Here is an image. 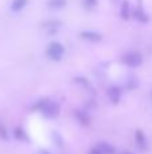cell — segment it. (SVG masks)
Listing matches in <instances>:
<instances>
[{"instance_id": "cell-17", "label": "cell", "mask_w": 152, "mask_h": 154, "mask_svg": "<svg viewBox=\"0 0 152 154\" xmlns=\"http://www.w3.org/2000/svg\"><path fill=\"white\" fill-rule=\"evenodd\" d=\"M40 154H50L47 150H40Z\"/></svg>"}, {"instance_id": "cell-3", "label": "cell", "mask_w": 152, "mask_h": 154, "mask_svg": "<svg viewBox=\"0 0 152 154\" xmlns=\"http://www.w3.org/2000/svg\"><path fill=\"white\" fill-rule=\"evenodd\" d=\"M123 62L129 68H137L142 65L143 57H142V54L137 53V51H131V53L125 54V56L123 57Z\"/></svg>"}, {"instance_id": "cell-5", "label": "cell", "mask_w": 152, "mask_h": 154, "mask_svg": "<svg viewBox=\"0 0 152 154\" xmlns=\"http://www.w3.org/2000/svg\"><path fill=\"white\" fill-rule=\"evenodd\" d=\"M108 97L113 104H117L121 99V89L118 87H110L108 89Z\"/></svg>"}, {"instance_id": "cell-16", "label": "cell", "mask_w": 152, "mask_h": 154, "mask_svg": "<svg viewBox=\"0 0 152 154\" xmlns=\"http://www.w3.org/2000/svg\"><path fill=\"white\" fill-rule=\"evenodd\" d=\"M85 2L88 3L89 5H94V4H96V2H97V0H85Z\"/></svg>"}, {"instance_id": "cell-4", "label": "cell", "mask_w": 152, "mask_h": 154, "mask_svg": "<svg viewBox=\"0 0 152 154\" xmlns=\"http://www.w3.org/2000/svg\"><path fill=\"white\" fill-rule=\"evenodd\" d=\"M135 139H136V143H137V146H139V149H142V150H147L148 149L147 138H145V134L143 133L142 130L136 131V134H135Z\"/></svg>"}, {"instance_id": "cell-15", "label": "cell", "mask_w": 152, "mask_h": 154, "mask_svg": "<svg viewBox=\"0 0 152 154\" xmlns=\"http://www.w3.org/2000/svg\"><path fill=\"white\" fill-rule=\"evenodd\" d=\"M89 154H101V153H100V150L97 149V147H94V149L90 150V153H89Z\"/></svg>"}, {"instance_id": "cell-1", "label": "cell", "mask_w": 152, "mask_h": 154, "mask_svg": "<svg viewBox=\"0 0 152 154\" xmlns=\"http://www.w3.org/2000/svg\"><path fill=\"white\" fill-rule=\"evenodd\" d=\"M35 109H39L42 112L43 116L48 118V119H53V118L58 116V112H59V106L54 101H50L47 99L45 100H39L37 104L34 106Z\"/></svg>"}, {"instance_id": "cell-11", "label": "cell", "mask_w": 152, "mask_h": 154, "mask_svg": "<svg viewBox=\"0 0 152 154\" xmlns=\"http://www.w3.org/2000/svg\"><path fill=\"white\" fill-rule=\"evenodd\" d=\"M129 12H131V10H129L128 2H124L123 5H121V16H123L124 19H128L129 18Z\"/></svg>"}, {"instance_id": "cell-14", "label": "cell", "mask_w": 152, "mask_h": 154, "mask_svg": "<svg viewBox=\"0 0 152 154\" xmlns=\"http://www.w3.org/2000/svg\"><path fill=\"white\" fill-rule=\"evenodd\" d=\"M63 4H65V0H53L50 3V5H53V7H61Z\"/></svg>"}, {"instance_id": "cell-12", "label": "cell", "mask_w": 152, "mask_h": 154, "mask_svg": "<svg viewBox=\"0 0 152 154\" xmlns=\"http://www.w3.org/2000/svg\"><path fill=\"white\" fill-rule=\"evenodd\" d=\"M135 18H136L137 20H140V22H147L148 20V16L144 15V14H143V11H140V10L135 11Z\"/></svg>"}, {"instance_id": "cell-10", "label": "cell", "mask_w": 152, "mask_h": 154, "mask_svg": "<svg viewBox=\"0 0 152 154\" xmlns=\"http://www.w3.org/2000/svg\"><path fill=\"white\" fill-rule=\"evenodd\" d=\"M13 137H15L16 139H26V131L23 130L22 127H15V130H13Z\"/></svg>"}, {"instance_id": "cell-13", "label": "cell", "mask_w": 152, "mask_h": 154, "mask_svg": "<svg viewBox=\"0 0 152 154\" xmlns=\"http://www.w3.org/2000/svg\"><path fill=\"white\" fill-rule=\"evenodd\" d=\"M0 138L5 139V141L10 138V137H8V131H7V128H5L4 125H0Z\"/></svg>"}, {"instance_id": "cell-7", "label": "cell", "mask_w": 152, "mask_h": 154, "mask_svg": "<svg viewBox=\"0 0 152 154\" xmlns=\"http://www.w3.org/2000/svg\"><path fill=\"white\" fill-rule=\"evenodd\" d=\"M97 149L100 150L101 154H115L116 153L115 147H113L112 145L107 143V142H101V143H98L97 145Z\"/></svg>"}, {"instance_id": "cell-2", "label": "cell", "mask_w": 152, "mask_h": 154, "mask_svg": "<svg viewBox=\"0 0 152 154\" xmlns=\"http://www.w3.org/2000/svg\"><path fill=\"white\" fill-rule=\"evenodd\" d=\"M63 53H65V49L59 42H51L48 45L47 50H46L47 57L50 60H53V61H59L62 58V56H63Z\"/></svg>"}, {"instance_id": "cell-8", "label": "cell", "mask_w": 152, "mask_h": 154, "mask_svg": "<svg viewBox=\"0 0 152 154\" xmlns=\"http://www.w3.org/2000/svg\"><path fill=\"white\" fill-rule=\"evenodd\" d=\"M75 118H77L78 122H80L81 125H83V126H88L89 122H90L88 114H85L83 111H75Z\"/></svg>"}, {"instance_id": "cell-18", "label": "cell", "mask_w": 152, "mask_h": 154, "mask_svg": "<svg viewBox=\"0 0 152 154\" xmlns=\"http://www.w3.org/2000/svg\"><path fill=\"white\" fill-rule=\"evenodd\" d=\"M125 154H129V153H125Z\"/></svg>"}, {"instance_id": "cell-9", "label": "cell", "mask_w": 152, "mask_h": 154, "mask_svg": "<svg viewBox=\"0 0 152 154\" xmlns=\"http://www.w3.org/2000/svg\"><path fill=\"white\" fill-rule=\"evenodd\" d=\"M27 4V0H13L12 4H11V10L18 12V11L23 10V7Z\"/></svg>"}, {"instance_id": "cell-6", "label": "cell", "mask_w": 152, "mask_h": 154, "mask_svg": "<svg viewBox=\"0 0 152 154\" xmlns=\"http://www.w3.org/2000/svg\"><path fill=\"white\" fill-rule=\"evenodd\" d=\"M81 38L89 41V42H98V41H101L102 37L101 34H98L96 31H82L81 32Z\"/></svg>"}]
</instances>
